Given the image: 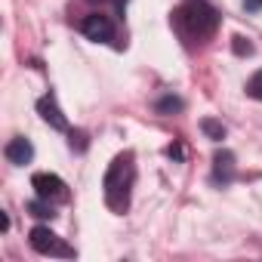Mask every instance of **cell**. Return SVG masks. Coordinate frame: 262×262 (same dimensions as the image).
Returning <instances> with one entry per match:
<instances>
[{"instance_id":"1","label":"cell","mask_w":262,"mask_h":262,"mask_svg":"<svg viewBox=\"0 0 262 262\" xmlns=\"http://www.w3.org/2000/svg\"><path fill=\"white\" fill-rule=\"evenodd\" d=\"M133 179H136V167H133V155H117L105 173V204L114 210V213H123L129 207V188H133Z\"/></svg>"},{"instance_id":"2","label":"cell","mask_w":262,"mask_h":262,"mask_svg":"<svg viewBox=\"0 0 262 262\" xmlns=\"http://www.w3.org/2000/svg\"><path fill=\"white\" fill-rule=\"evenodd\" d=\"M176 28L185 40H207L219 28V13L207 0H188L176 10Z\"/></svg>"},{"instance_id":"3","label":"cell","mask_w":262,"mask_h":262,"mask_svg":"<svg viewBox=\"0 0 262 262\" xmlns=\"http://www.w3.org/2000/svg\"><path fill=\"white\" fill-rule=\"evenodd\" d=\"M28 241H31V247L40 253V256H62V259H71L74 256V247H68L53 228H47V225H34L31 228V234H28Z\"/></svg>"},{"instance_id":"4","label":"cell","mask_w":262,"mask_h":262,"mask_svg":"<svg viewBox=\"0 0 262 262\" xmlns=\"http://www.w3.org/2000/svg\"><path fill=\"white\" fill-rule=\"evenodd\" d=\"M31 188L37 191V198H43V201H65L68 198V185L59 179V176H53V173H34L31 176Z\"/></svg>"},{"instance_id":"5","label":"cell","mask_w":262,"mask_h":262,"mask_svg":"<svg viewBox=\"0 0 262 262\" xmlns=\"http://www.w3.org/2000/svg\"><path fill=\"white\" fill-rule=\"evenodd\" d=\"M80 31H83L90 40H111V34H114V28H111L108 16H99V13L86 16V19H83V25H80Z\"/></svg>"},{"instance_id":"6","label":"cell","mask_w":262,"mask_h":262,"mask_svg":"<svg viewBox=\"0 0 262 262\" xmlns=\"http://www.w3.org/2000/svg\"><path fill=\"white\" fill-rule=\"evenodd\" d=\"M4 155H7V161H10V164H16V167H25V164L34 158V145H31L28 139L16 136V139H10V142H7Z\"/></svg>"},{"instance_id":"7","label":"cell","mask_w":262,"mask_h":262,"mask_svg":"<svg viewBox=\"0 0 262 262\" xmlns=\"http://www.w3.org/2000/svg\"><path fill=\"white\" fill-rule=\"evenodd\" d=\"M37 111H40V117H43L53 129H68V120H65V114L59 111V105H56V99H53V96L37 99Z\"/></svg>"},{"instance_id":"8","label":"cell","mask_w":262,"mask_h":262,"mask_svg":"<svg viewBox=\"0 0 262 262\" xmlns=\"http://www.w3.org/2000/svg\"><path fill=\"white\" fill-rule=\"evenodd\" d=\"M213 164H216V173H213L216 182H228L234 176V155L231 151H216Z\"/></svg>"},{"instance_id":"9","label":"cell","mask_w":262,"mask_h":262,"mask_svg":"<svg viewBox=\"0 0 262 262\" xmlns=\"http://www.w3.org/2000/svg\"><path fill=\"white\" fill-rule=\"evenodd\" d=\"M201 129L213 139V142H219V139H225V126L219 123V120H213V117H204L201 120Z\"/></svg>"},{"instance_id":"10","label":"cell","mask_w":262,"mask_h":262,"mask_svg":"<svg viewBox=\"0 0 262 262\" xmlns=\"http://www.w3.org/2000/svg\"><path fill=\"white\" fill-rule=\"evenodd\" d=\"M28 213H31V216H37V219H53V216H56V213H53V207H50V201H43V198L31 201V204H28Z\"/></svg>"},{"instance_id":"11","label":"cell","mask_w":262,"mask_h":262,"mask_svg":"<svg viewBox=\"0 0 262 262\" xmlns=\"http://www.w3.org/2000/svg\"><path fill=\"white\" fill-rule=\"evenodd\" d=\"M247 96H253V99L262 102V71H256V74L247 80Z\"/></svg>"},{"instance_id":"12","label":"cell","mask_w":262,"mask_h":262,"mask_svg":"<svg viewBox=\"0 0 262 262\" xmlns=\"http://www.w3.org/2000/svg\"><path fill=\"white\" fill-rule=\"evenodd\" d=\"M231 50H234V56H253V43L247 37H234L231 40Z\"/></svg>"},{"instance_id":"13","label":"cell","mask_w":262,"mask_h":262,"mask_svg":"<svg viewBox=\"0 0 262 262\" xmlns=\"http://www.w3.org/2000/svg\"><path fill=\"white\" fill-rule=\"evenodd\" d=\"M179 108H182V99H176V96H167V99L158 102V111L161 114H170V111H179Z\"/></svg>"},{"instance_id":"14","label":"cell","mask_w":262,"mask_h":262,"mask_svg":"<svg viewBox=\"0 0 262 262\" xmlns=\"http://www.w3.org/2000/svg\"><path fill=\"white\" fill-rule=\"evenodd\" d=\"M167 155H170V158H182V145H170Z\"/></svg>"},{"instance_id":"15","label":"cell","mask_w":262,"mask_h":262,"mask_svg":"<svg viewBox=\"0 0 262 262\" xmlns=\"http://www.w3.org/2000/svg\"><path fill=\"white\" fill-rule=\"evenodd\" d=\"M247 10H262V0H244Z\"/></svg>"},{"instance_id":"16","label":"cell","mask_w":262,"mask_h":262,"mask_svg":"<svg viewBox=\"0 0 262 262\" xmlns=\"http://www.w3.org/2000/svg\"><path fill=\"white\" fill-rule=\"evenodd\" d=\"M10 228V216L7 213H0V231H7Z\"/></svg>"},{"instance_id":"17","label":"cell","mask_w":262,"mask_h":262,"mask_svg":"<svg viewBox=\"0 0 262 262\" xmlns=\"http://www.w3.org/2000/svg\"><path fill=\"white\" fill-rule=\"evenodd\" d=\"M99 4H102V0H99Z\"/></svg>"}]
</instances>
